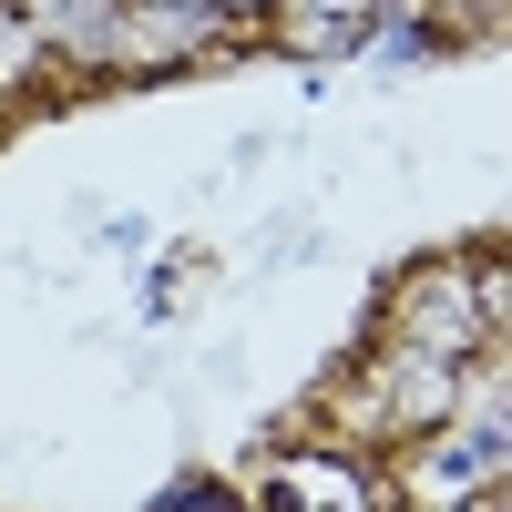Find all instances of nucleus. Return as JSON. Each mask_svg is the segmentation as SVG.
Wrapping results in <instances>:
<instances>
[{"mask_svg":"<svg viewBox=\"0 0 512 512\" xmlns=\"http://www.w3.org/2000/svg\"><path fill=\"white\" fill-rule=\"evenodd\" d=\"M164 512H236V492H216V482H175V502Z\"/></svg>","mask_w":512,"mask_h":512,"instance_id":"obj_1","label":"nucleus"}]
</instances>
